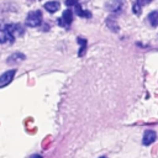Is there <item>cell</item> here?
Here are the masks:
<instances>
[{
	"label": "cell",
	"mask_w": 158,
	"mask_h": 158,
	"mask_svg": "<svg viewBox=\"0 0 158 158\" xmlns=\"http://www.w3.org/2000/svg\"><path fill=\"white\" fill-rule=\"evenodd\" d=\"M152 0H136V2L142 7V6H146V5H148L149 2H151Z\"/></svg>",
	"instance_id": "15"
},
{
	"label": "cell",
	"mask_w": 158,
	"mask_h": 158,
	"mask_svg": "<svg viewBox=\"0 0 158 158\" xmlns=\"http://www.w3.org/2000/svg\"><path fill=\"white\" fill-rule=\"evenodd\" d=\"M106 23H107V26H109L112 31H118V26L116 25V22H115L112 19H107V20H106Z\"/></svg>",
	"instance_id": "12"
},
{
	"label": "cell",
	"mask_w": 158,
	"mask_h": 158,
	"mask_svg": "<svg viewBox=\"0 0 158 158\" xmlns=\"http://www.w3.org/2000/svg\"><path fill=\"white\" fill-rule=\"evenodd\" d=\"M156 137H157V135H156L154 131H152V130H147V131L144 132V135H143L142 143H143L144 146H149L151 143H153V142L156 141Z\"/></svg>",
	"instance_id": "4"
},
{
	"label": "cell",
	"mask_w": 158,
	"mask_h": 158,
	"mask_svg": "<svg viewBox=\"0 0 158 158\" xmlns=\"http://www.w3.org/2000/svg\"><path fill=\"white\" fill-rule=\"evenodd\" d=\"M123 2L122 0H110L107 4H106V9L111 12H116V11H120L121 7H122Z\"/></svg>",
	"instance_id": "5"
},
{
	"label": "cell",
	"mask_w": 158,
	"mask_h": 158,
	"mask_svg": "<svg viewBox=\"0 0 158 158\" xmlns=\"http://www.w3.org/2000/svg\"><path fill=\"white\" fill-rule=\"evenodd\" d=\"M148 21L152 26H157L158 25V10L152 11L148 14Z\"/></svg>",
	"instance_id": "11"
},
{
	"label": "cell",
	"mask_w": 158,
	"mask_h": 158,
	"mask_svg": "<svg viewBox=\"0 0 158 158\" xmlns=\"http://www.w3.org/2000/svg\"><path fill=\"white\" fill-rule=\"evenodd\" d=\"M43 7H44L48 12L54 14L56 11H58V10H59V7H60V2H59V1H57V0L48 1V2H46V4L43 5Z\"/></svg>",
	"instance_id": "7"
},
{
	"label": "cell",
	"mask_w": 158,
	"mask_h": 158,
	"mask_svg": "<svg viewBox=\"0 0 158 158\" xmlns=\"http://www.w3.org/2000/svg\"><path fill=\"white\" fill-rule=\"evenodd\" d=\"M132 11H133L136 15H139V12H141V6H139L137 2H135L133 6H132Z\"/></svg>",
	"instance_id": "13"
},
{
	"label": "cell",
	"mask_w": 158,
	"mask_h": 158,
	"mask_svg": "<svg viewBox=\"0 0 158 158\" xmlns=\"http://www.w3.org/2000/svg\"><path fill=\"white\" fill-rule=\"evenodd\" d=\"M15 74H16V70L15 69H10V70H6L5 73H2L0 75V88H4L6 85H9L12 81Z\"/></svg>",
	"instance_id": "3"
},
{
	"label": "cell",
	"mask_w": 158,
	"mask_h": 158,
	"mask_svg": "<svg viewBox=\"0 0 158 158\" xmlns=\"http://www.w3.org/2000/svg\"><path fill=\"white\" fill-rule=\"evenodd\" d=\"M42 22V12L41 10H33L27 14L26 17V25L30 27H37Z\"/></svg>",
	"instance_id": "1"
},
{
	"label": "cell",
	"mask_w": 158,
	"mask_h": 158,
	"mask_svg": "<svg viewBox=\"0 0 158 158\" xmlns=\"http://www.w3.org/2000/svg\"><path fill=\"white\" fill-rule=\"evenodd\" d=\"M77 41H78V43H79V46H80L79 52H78V56H79V57H83V56L85 54V52H86V44H88V42H86V40L83 38V37H78Z\"/></svg>",
	"instance_id": "9"
},
{
	"label": "cell",
	"mask_w": 158,
	"mask_h": 158,
	"mask_svg": "<svg viewBox=\"0 0 158 158\" xmlns=\"http://www.w3.org/2000/svg\"><path fill=\"white\" fill-rule=\"evenodd\" d=\"M65 5L67 6H77L78 5V0H65Z\"/></svg>",
	"instance_id": "14"
},
{
	"label": "cell",
	"mask_w": 158,
	"mask_h": 158,
	"mask_svg": "<svg viewBox=\"0 0 158 158\" xmlns=\"http://www.w3.org/2000/svg\"><path fill=\"white\" fill-rule=\"evenodd\" d=\"M99 158H106V157H99Z\"/></svg>",
	"instance_id": "17"
},
{
	"label": "cell",
	"mask_w": 158,
	"mask_h": 158,
	"mask_svg": "<svg viewBox=\"0 0 158 158\" xmlns=\"http://www.w3.org/2000/svg\"><path fill=\"white\" fill-rule=\"evenodd\" d=\"M72 21H73V12H72L70 9H67V10L63 11L62 17L58 19V25L62 26V27H67L72 23Z\"/></svg>",
	"instance_id": "2"
},
{
	"label": "cell",
	"mask_w": 158,
	"mask_h": 158,
	"mask_svg": "<svg viewBox=\"0 0 158 158\" xmlns=\"http://www.w3.org/2000/svg\"><path fill=\"white\" fill-rule=\"evenodd\" d=\"M31 158H42V156H40V154H33Z\"/></svg>",
	"instance_id": "16"
},
{
	"label": "cell",
	"mask_w": 158,
	"mask_h": 158,
	"mask_svg": "<svg viewBox=\"0 0 158 158\" xmlns=\"http://www.w3.org/2000/svg\"><path fill=\"white\" fill-rule=\"evenodd\" d=\"M75 7V14L78 15V16H80V17H85V19H89V17H91V14H90V11H88V10H84L79 4L77 5V6H74Z\"/></svg>",
	"instance_id": "10"
},
{
	"label": "cell",
	"mask_w": 158,
	"mask_h": 158,
	"mask_svg": "<svg viewBox=\"0 0 158 158\" xmlns=\"http://www.w3.org/2000/svg\"><path fill=\"white\" fill-rule=\"evenodd\" d=\"M26 59V56L23 54V53H20V52H16V53H14V54H11L9 58H7V64H17V63H20V62H22V60H25Z\"/></svg>",
	"instance_id": "6"
},
{
	"label": "cell",
	"mask_w": 158,
	"mask_h": 158,
	"mask_svg": "<svg viewBox=\"0 0 158 158\" xmlns=\"http://www.w3.org/2000/svg\"><path fill=\"white\" fill-rule=\"evenodd\" d=\"M5 42H11V43H12L14 41H12V38L10 37V35L7 33L5 26L2 27L1 23H0V43H5Z\"/></svg>",
	"instance_id": "8"
}]
</instances>
